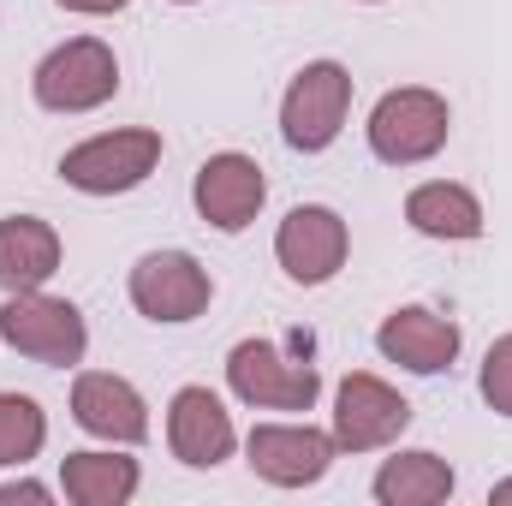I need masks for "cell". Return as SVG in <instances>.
<instances>
[{
  "label": "cell",
  "mask_w": 512,
  "mask_h": 506,
  "mask_svg": "<svg viewBox=\"0 0 512 506\" xmlns=\"http://www.w3.org/2000/svg\"><path fill=\"white\" fill-rule=\"evenodd\" d=\"M405 221L429 239H477L483 233V203L465 191V185H447V179H429L405 197Z\"/></svg>",
  "instance_id": "2e32d148"
},
{
  "label": "cell",
  "mask_w": 512,
  "mask_h": 506,
  "mask_svg": "<svg viewBox=\"0 0 512 506\" xmlns=\"http://www.w3.org/2000/svg\"><path fill=\"white\" fill-rule=\"evenodd\" d=\"M447 126H453V114L435 90H417V84L387 90L376 102V114H370V149L387 167H417L447 143Z\"/></svg>",
  "instance_id": "5b68a950"
},
{
  "label": "cell",
  "mask_w": 512,
  "mask_h": 506,
  "mask_svg": "<svg viewBox=\"0 0 512 506\" xmlns=\"http://www.w3.org/2000/svg\"><path fill=\"white\" fill-rule=\"evenodd\" d=\"M453 495V465L435 453H399L376 471V501L382 506H435Z\"/></svg>",
  "instance_id": "ac0fdd59"
},
{
  "label": "cell",
  "mask_w": 512,
  "mask_h": 506,
  "mask_svg": "<svg viewBox=\"0 0 512 506\" xmlns=\"http://www.w3.org/2000/svg\"><path fill=\"white\" fill-rule=\"evenodd\" d=\"M483 399H489L501 417H512V334L495 340L489 358H483Z\"/></svg>",
  "instance_id": "ffe728a7"
},
{
  "label": "cell",
  "mask_w": 512,
  "mask_h": 506,
  "mask_svg": "<svg viewBox=\"0 0 512 506\" xmlns=\"http://www.w3.org/2000/svg\"><path fill=\"white\" fill-rule=\"evenodd\" d=\"M370 6H376V0H370Z\"/></svg>",
  "instance_id": "d4e9b609"
},
{
  "label": "cell",
  "mask_w": 512,
  "mask_h": 506,
  "mask_svg": "<svg viewBox=\"0 0 512 506\" xmlns=\"http://www.w3.org/2000/svg\"><path fill=\"white\" fill-rule=\"evenodd\" d=\"M167 441H173V459L191 465V471H215L221 459H233V417L227 405L209 393V387H179L173 405H167Z\"/></svg>",
  "instance_id": "7c38bea8"
},
{
  "label": "cell",
  "mask_w": 512,
  "mask_h": 506,
  "mask_svg": "<svg viewBox=\"0 0 512 506\" xmlns=\"http://www.w3.org/2000/svg\"><path fill=\"white\" fill-rule=\"evenodd\" d=\"M12 501H48V489L42 483H6L0 489V506H12Z\"/></svg>",
  "instance_id": "7402d4cb"
},
{
  "label": "cell",
  "mask_w": 512,
  "mask_h": 506,
  "mask_svg": "<svg viewBox=\"0 0 512 506\" xmlns=\"http://www.w3.org/2000/svg\"><path fill=\"white\" fill-rule=\"evenodd\" d=\"M72 417H78V429H90L102 441H120V447H137L149 435L143 393L126 376H108V370H90V376L72 381Z\"/></svg>",
  "instance_id": "4fadbf2b"
},
{
  "label": "cell",
  "mask_w": 512,
  "mask_h": 506,
  "mask_svg": "<svg viewBox=\"0 0 512 506\" xmlns=\"http://www.w3.org/2000/svg\"><path fill=\"white\" fill-rule=\"evenodd\" d=\"M346 108H352V72L340 60H316V66H304L292 78V90L280 102V137L298 155H316V149H328L340 137Z\"/></svg>",
  "instance_id": "3957f363"
},
{
  "label": "cell",
  "mask_w": 512,
  "mask_h": 506,
  "mask_svg": "<svg viewBox=\"0 0 512 506\" xmlns=\"http://www.w3.org/2000/svg\"><path fill=\"white\" fill-rule=\"evenodd\" d=\"M274 256H280V268H286L298 286H322V280H334L340 262H346V221H340L334 209H322V203H304V209H292V215L280 221Z\"/></svg>",
  "instance_id": "30bf717a"
},
{
  "label": "cell",
  "mask_w": 512,
  "mask_h": 506,
  "mask_svg": "<svg viewBox=\"0 0 512 506\" xmlns=\"http://www.w3.org/2000/svg\"><path fill=\"white\" fill-rule=\"evenodd\" d=\"M66 12H84V18H108V12H120V6H131V0H60Z\"/></svg>",
  "instance_id": "44dd1931"
},
{
  "label": "cell",
  "mask_w": 512,
  "mask_h": 506,
  "mask_svg": "<svg viewBox=\"0 0 512 506\" xmlns=\"http://www.w3.org/2000/svg\"><path fill=\"white\" fill-rule=\"evenodd\" d=\"M60 489L78 506H126L137 495V459L120 453H66Z\"/></svg>",
  "instance_id": "e0dca14e"
},
{
  "label": "cell",
  "mask_w": 512,
  "mask_h": 506,
  "mask_svg": "<svg viewBox=\"0 0 512 506\" xmlns=\"http://www.w3.org/2000/svg\"><path fill=\"white\" fill-rule=\"evenodd\" d=\"M48 441V417L30 393H0V465H24L36 459Z\"/></svg>",
  "instance_id": "d6986e66"
},
{
  "label": "cell",
  "mask_w": 512,
  "mask_h": 506,
  "mask_svg": "<svg viewBox=\"0 0 512 506\" xmlns=\"http://www.w3.org/2000/svg\"><path fill=\"white\" fill-rule=\"evenodd\" d=\"M197 215L209 221V227H221V233H245L256 221V209H262V197H268V185H262V167H256L251 155H239V149H227V155H209L203 167H197Z\"/></svg>",
  "instance_id": "8fae6325"
},
{
  "label": "cell",
  "mask_w": 512,
  "mask_h": 506,
  "mask_svg": "<svg viewBox=\"0 0 512 506\" xmlns=\"http://www.w3.org/2000/svg\"><path fill=\"white\" fill-rule=\"evenodd\" d=\"M227 381L245 405H262V411H310L316 393H322V370L304 364V358H286L274 340H245L233 346L227 358Z\"/></svg>",
  "instance_id": "8992f818"
},
{
  "label": "cell",
  "mask_w": 512,
  "mask_h": 506,
  "mask_svg": "<svg viewBox=\"0 0 512 506\" xmlns=\"http://www.w3.org/2000/svg\"><path fill=\"white\" fill-rule=\"evenodd\" d=\"M376 346H382L387 364H399V370H411V376H441V370H453V358H459V328L447 322V316H435V310H393L382 322V334H376Z\"/></svg>",
  "instance_id": "5bb4252c"
},
{
  "label": "cell",
  "mask_w": 512,
  "mask_h": 506,
  "mask_svg": "<svg viewBox=\"0 0 512 506\" xmlns=\"http://www.w3.org/2000/svg\"><path fill=\"white\" fill-rule=\"evenodd\" d=\"M328 465H334V435L310 423H256L251 429V471L274 489L322 483Z\"/></svg>",
  "instance_id": "9c48e42d"
},
{
  "label": "cell",
  "mask_w": 512,
  "mask_h": 506,
  "mask_svg": "<svg viewBox=\"0 0 512 506\" xmlns=\"http://www.w3.org/2000/svg\"><path fill=\"white\" fill-rule=\"evenodd\" d=\"M54 274H60V233L36 215H6L0 221V286L36 292Z\"/></svg>",
  "instance_id": "9a60e30c"
},
{
  "label": "cell",
  "mask_w": 512,
  "mask_h": 506,
  "mask_svg": "<svg viewBox=\"0 0 512 506\" xmlns=\"http://www.w3.org/2000/svg\"><path fill=\"white\" fill-rule=\"evenodd\" d=\"M30 90H36V102H42L48 114H90V108L114 102V90H120V60H114L108 42L78 36V42H60V48L36 66Z\"/></svg>",
  "instance_id": "6da1fadb"
},
{
  "label": "cell",
  "mask_w": 512,
  "mask_h": 506,
  "mask_svg": "<svg viewBox=\"0 0 512 506\" xmlns=\"http://www.w3.org/2000/svg\"><path fill=\"white\" fill-rule=\"evenodd\" d=\"M161 161V131H102L78 149L60 155V179L72 191H90V197H114V191H131L155 173Z\"/></svg>",
  "instance_id": "277c9868"
},
{
  "label": "cell",
  "mask_w": 512,
  "mask_h": 506,
  "mask_svg": "<svg viewBox=\"0 0 512 506\" xmlns=\"http://www.w3.org/2000/svg\"><path fill=\"white\" fill-rule=\"evenodd\" d=\"M495 501H512V477L507 483H495Z\"/></svg>",
  "instance_id": "603a6c76"
},
{
  "label": "cell",
  "mask_w": 512,
  "mask_h": 506,
  "mask_svg": "<svg viewBox=\"0 0 512 506\" xmlns=\"http://www.w3.org/2000/svg\"><path fill=\"white\" fill-rule=\"evenodd\" d=\"M179 6H191V0H179Z\"/></svg>",
  "instance_id": "cb8c5ba5"
},
{
  "label": "cell",
  "mask_w": 512,
  "mask_h": 506,
  "mask_svg": "<svg viewBox=\"0 0 512 506\" xmlns=\"http://www.w3.org/2000/svg\"><path fill=\"white\" fill-rule=\"evenodd\" d=\"M0 340H6L18 358H36V364L66 370V364L84 358L90 328H84V316H78L66 298H48V292L36 286V292H12V298L0 304Z\"/></svg>",
  "instance_id": "7a4b0ae2"
},
{
  "label": "cell",
  "mask_w": 512,
  "mask_h": 506,
  "mask_svg": "<svg viewBox=\"0 0 512 506\" xmlns=\"http://www.w3.org/2000/svg\"><path fill=\"white\" fill-rule=\"evenodd\" d=\"M411 423V405L387 387L382 376H346L334 399V447L346 453H376L387 441H399V429Z\"/></svg>",
  "instance_id": "ba28073f"
},
{
  "label": "cell",
  "mask_w": 512,
  "mask_h": 506,
  "mask_svg": "<svg viewBox=\"0 0 512 506\" xmlns=\"http://www.w3.org/2000/svg\"><path fill=\"white\" fill-rule=\"evenodd\" d=\"M131 304L149 322H191L209 310V274L185 251H149L131 268Z\"/></svg>",
  "instance_id": "52a82bcc"
}]
</instances>
